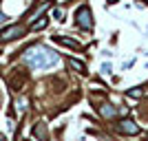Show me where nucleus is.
Masks as SVG:
<instances>
[{
    "mask_svg": "<svg viewBox=\"0 0 148 141\" xmlns=\"http://www.w3.org/2000/svg\"><path fill=\"white\" fill-rule=\"evenodd\" d=\"M22 62L27 66L40 71V68H53L60 62V55L56 51H51L49 46H44V44H33L22 53Z\"/></svg>",
    "mask_w": 148,
    "mask_h": 141,
    "instance_id": "obj_1",
    "label": "nucleus"
},
{
    "mask_svg": "<svg viewBox=\"0 0 148 141\" xmlns=\"http://www.w3.org/2000/svg\"><path fill=\"white\" fill-rule=\"evenodd\" d=\"M75 25L80 27V29L88 31L93 29V16H91V9H88L86 5H82L77 11H75Z\"/></svg>",
    "mask_w": 148,
    "mask_h": 141,
    "instance_id": "obj_2",
    "label": "nucleus"
},
{
    "mask_svg": "<svg viewBox=\"0 0 148 141\" xmlns=\"http://www.w3.org/2000/svg\"><path fill=\"white\" fill-rule=\"evenodd\" d=\"M20 35H25V27L22 25H11V27H7V29L0 31V44L13 42V40H18Z\"/></svg>",
    "mask_w": 148,
    "mask_h": 141,
    "instance_id": "obj_3",
    "label": "nucleus"
},
{
    "mask_svg": "<svg viewBox=\"0 0 148 141\" xmlns=\"http://www.w3.org/2000/svg\"><path fill=\"white\" fill-rule=\"evenodd\" d=\"M117 130L124 132V135H139V126H137L133 119H122V121H117Z\"/></svg>",
    "mask_w": 148,
    "mask_h": 141,
    "instance_id": "obj_4",
    "label": "nucleus"
},
{
    "mask_svg": "<svg viewBox=\"0 0 148 141\" xmlns=\"http://www.w3.org/2000/svg\"><path fill=\"white\" fill-rule=\"evenodd\" d=\"M97 110H99V115L104 117V119H113V117L117 115V108H115V106H111V104H102V106H97Z\"/></svg>",
    "mask_w": 148,
    "mask_h": 141,
    "instance_id": "obj_5",
    "label": "nucleus"
},
{
    "mask_svg": "<svg viewBox=\"0 0 148 141\" xmlns=\"http://www.w3.org/2000/svg\"><path fill=\"white\" fill-rule=\"evenodd\" d=\"M33 135L40 141H49V132H47V126H44V123H36V126H33Z\"/></svg>",
    "mask_w": 148,
    "mask_h": 141,
    "instance_id": "obj_6",
    "label": "nucleus"
},
{
    "mask_svg": "<svg viewBox=\"0 0 148 141\" xmlns=\"http://www.w3.org/2000/svg\"><path fill=\"white\" fill-rule=\"evenodd\" d=\"M126 95L133 99H142L144 95H146V86H135V88H130V91H126Z\"/></svg>",
    "mask_w": 148,
    "mask_h": 141,
    "instance_id": "obj_7",
    "label": "nucleus"
},
{
    "mask_svg": "<svg viewBox=\"0 0 148 141\" xmlns=\"http://www.w3.org/2000/svg\"><path fill=\"white\" fill-rule=\"evenodd\" d=\"M53 40L64 46H71V49H80V42H75V40H69V37H62V35H53Z\"/></svg>",
    "mask_w": 148,
    "mask_h": 141,
    "instance_id": "obj_8",
    "label": "nucleus"
},
{
    "mask_svg": "<svg viewBox=\"0 0 148 141\" xmlns=\"http://www.w3.org/2000/svg\"><path fill=\"white\" fill-rule=\"evenodd\" d=\"M69 64H71V66H73L77 73H86V64H84V62H80V60H75V57H71V60H69Z\"/></svg>",
    "mask_w": 148,
    "mask_h": 141,
    "instance_id": "obj_9",
    "label": "nucleus"
},
{
    "mask_svg": "<svg viewBox=\"0 0 148 141\" xmlns=\"http://www.w3.org/2000/svg\"><path fill=\"white\" fill-rule=\"evenodd\" d=\"M47 22H49V20L42 18V20H38V22H33V25H31V29H33V31H40V29H44V27H47Z\"/></svg>",
    "mask_w": 148,
    "mask_h": 141,
    "instance_id": "obj_10",
    "label": "nucleus"
},
{
    "mask_svg": "<svg viewBox=\"0 0 148 141\" xmlns=\"http://www.w3.org/2000/svg\"><path fill=\"white\" fill-rule=\"evenodd\" d=\"M25 110H27V97H20V99H18V112L22 115Z\"/></svg>",
    "mask_w": 148,
    "mask_h": 141,
    "instance_id": "obj_11",
    "label": "nucleus"
},
{
    "mask_svg": "<svg viewBox=\"0 0 148 141\" xmlns=\"http://www.w3.org/2000/svg\"><path fill=\"white\" fill-rule=\"evenodd\" d=\"M53 18H56V20H64V18H62V9H56V11H53Z\"/></svg>",
    "mask_w": 148,
    "mask_h": 141,
    "instance_id": "obj_12",
    "label": "nucleus"
},
{
    "mask_svg": "<svg viewBox=\"0 0 148 141\" xmlns=\"http://www.w3.org/2000/svg\"><path fill=\"white\" fill-rule=\"evenodd\" d=\"M0 22H5V13H2V9H0Z\"/></svg>",
    "mask_w": 148,
    "mask_h": 141,
    "instance_id": "obj_13",
    "label": "nucleus"
},
{
    "mask_svg": "<svg viewBox=\"0 0 148 141\" xmlns=\"http://www.w3.org/2000/svg\"><path fill=\"white\" fill-rule=\"evenodd\" d=\"M108 2H115V0H108Z\"/></svg>",
    "mask_w": 148,
    "mask_h": 141,
    "instance_id": "obj_14",
    "label": "nucleus"
},
{
    "mask_svg": "<svg viewBox=\"0 0 148 141\" xmlns=\"http://www.w3.org/2000/svg\"><path fill=\"white\" fill-rule=\"evenodd\" d=\"M146 141H148V137H146Z\"/></svg>",
    "mask_w": 148,
    "mask_h": 141,
    "instance_id": "obj_15",
    "label": "nucleus"
}]
</instances>
